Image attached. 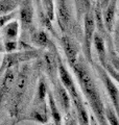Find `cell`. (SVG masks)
I'll return each instance as SVG.
<instances>
[{"label": "cell", "instance_id": "cell-7", "mask_svg": "<svg viewBox=\"0 0 119 125\" xmlns=\"http://www.w3.org/2000/svg\"><path fill=\"white\" fill-rule=\"evenodd\" d=\"M57 3V21L62 31H66L69 27L71 19H72V10L69 1L64 0H59L55 1Z\"/></svg>", "mask_w": 119, "mask_h": 125}, {"label": "cell", "instance_id": "cell-5", "mask_svg": "<svg viewBox=\"0 0 119 125\" xmlns=\"http://www.w3.org/2000/svg\"><path fill=\"white\" fill-rule=\"evenodd\" d=\"M58 74L60 77V81H61V84L65 88V90L68 92L69 96L71 100H74L78 98L79 94L77 92V89L74 84V81L72 79V76L69 73V71L66 69V67L63 64V62L61 58H59V65H58Z\"/></svg>", "mask_w": 119, "mask_h": 125}, {"label": "cell", "instance_id": "cell-17", "mask_svg": "<svg viewBox=\"0 0 119 125\" xmlns=\"http://www.w3.org/2000/svg\"><path fill=\"white\" fill-rule=\"evenodd\" d=\"M93 14H94L95 26H96V28L99 30L98 33L100 34L101 37L106 36L108 32H107V30L105 28L104 18H102V9H101V6H100V3H99V1L96 2V5H95V9L93 10Z\"/></svg>", "mask_w": 119, "mask_h": 125}, {"label": "cell", "instance_id": "cell-1", "mask_svg": "<svg viewBox=\"0 0 119 125\" xmlns=\"http://www.w3.org/2000/svg\"><path fill=\"white\" fill-rule=\"evenodd\" d=\"M86 62H87L84 58L79 57L72 69L77 77L81 89L87 101H88L91 109H92L93 116L95 120L97 121L98 125H109L108 120L106 118L105 105L102 103L100 94H99L96 84H95L93 78L91 76L88 68H87Z\"/></svg>", "mask_w": 119, "mask_h": 125}, {"label": "cell", "instance_id": "cell-19", "mask_svg": "<svg viewBox=\"0 0 119 125\" xmlns=\"http://www.w3.org/2000/svg\"><path fill=\"white\" fill-rule=\"evenodd\" d=\"M48 87H47V83L45 79L43 77L40 78L39 83H38V90H37V100L39 104H45V100L46 97L48 95Z\"/></svg>", "mask_w": 119, "mask_h": 125}, {"label": "cell", "instance_id": "cell-21", "mask_svg": "<svg viewBox=\"0 0 119 125\" xmlns=\"http://www.w3.org/2000/svg\"><path fill=\"white\" fill-rule=\"evenodd\" d=\"M41 7L44 14L46 15V17L49 19L50 22H53L54 20V2L51 0H44L41 1Z\"/></svg>", "mask_w": 119, "mask_h": 125}, {"label": "cell", "instance_id": "cell-14", "mask_svg": "<svg viewBox=\"0 0 119 125\" xmlns=\"http://www.w3.org/2000/svg\"><path fill=\"white\" fill-rule=\"evenodd\" d=\"M20 121H34V122L47 124L48 122V117L46 115V106L42 107V109H34L30 113H27L26 115L20 117Z\"/></svg>", "mask_w": 119, "mask_h": 125}, {"label": "cell", "instance_id": "cell-30", "mask_svg": "<svg viewBox=\"0 0 119 125\" xmlns=\"http://www.w3.org/2000/svg\"><path fill=\"white\" fill-rule=\"evenodd\" d=\"M90 125H98L97 121L95 120V118H94V116H93V115H92V116H90Z\"/></svg>", "mask_w": 119, "mask_h": 125}, {"label": "cell", "instance_id": "cell-20", "mask_svg": "<svg viewBox=\"0 0 119 125\" xmlns=\"http://www.w3.org/2000/svg\"><path fill=\"white\" fill-rule=\"evenodd\" d=\"M20 1H13V0H0V16H4L15 11L19 6Z\"/></svg>", "mask_w": 119, "mask_h": 125}, {"label": "cell", "instance_id": "cell-4", "mask_svg": "<svg viewBox=\"0 0 119 125\" xmlns=\"http://www.w3.org/2000/svg\"><path fill=\"white\" fill-rule=\"evenodd\" d=\"M39 55V51L38 50H24V51H21V52H14V53H9L6 54L3 58V62H2V65L0 67V72L4 69H9L16 66L19 62H25V61H29V60H33V58L37 57Z\"/></svg>", "mask_w": 119, "mask_h": 125}, {"label": "cell", "instance_id": "cell-11", "mask_svg": "<svg viewBox=\"0 0 119 125\" xmlns=\"http://www.w3.org/2000/svg\"><path fill=\"white\" fill-rule=\"evenodd\" d=\"M92 44L94 45L95 50H96V52H97L98 60H99V62H100V66L104 68L105 66L108 64V54H107L104 37H101L98 32H95L94 37H93V43H92Z\"/></svg>", "mask_w": 119, "mask_h": 125}, {"label": "cell", "instance_id": "cell-27", "mask_svg": "<svg viewBox=\"0 0 119 125\" xmlns=\"http://www.w3.org/2000/svg\"><path fill=\"white\" fill-rule=\"evenodd\" d=\"M104 69L107 71V73L109 74V76L111 78H113V79H115L117 83H119V72H117L116 70H114L112 68V66L109 65V64H107L105 67H104Z\"/></svg>", "mask_w": 119, "mask_h": 125}, {"label": "cell", "instance_id": "cell-23", "mask_svg": "<svg viewBox=\"0 0 119 125\" xmlns=\"http://www.w3.org/2000/svg\"><path fill=\"white\" fill-rule=\"evenodd\" d=\"M39 19H40V21H41L42 25L44 26L46 29H48V30L51 31L52 33H54L53 26H52V22H50L49 19L46 17V15L44 14V11H43V10H42L41 6H40V9H39Z\"/></svg>", "mask_w": 119, "mask_h": 125}, {"label": "cell", "instance_id": "cell-9", "mask_svg": "<svg viewBox=\"0 0 119 125\" xmlns=\"http://www.w3.org/2000/svg\"><path fill=\"white\" fill-rule=\"evenodd\" d=\"M31 41L37 46L42 47V48H46L49 52H52L58 54V50L55 44L51 41V39L47 34L46 31L44 30H35L31 33Z\"/></svg>", "mask_w": 119, "mask_h": 125}, {"label": "cell", "instance_id": "cell-32", "mask_svg": "<svg viewBox=\"0 0 119 125\" xmlns=\"http://www.w3.org/2000/svg\"><path fill=\"white\" fill-rule=\"evenodd\" d=\"M1 100H2V92H0V103H1Z\"/></svg>", "mask_w": 119, "mask_h": 125}, {"label": "cell", "instance_id": "cell-28", "mask_svg": "<svg viewBox=\"0 0 119 125\" xmlns=\"http://www.w3.org/2000/svg\"><path fill=\"white\" fill-rule=\"evenodd\" d=\"M65 125H78L77 119L73 115H71L70 113H68L65 117Z\"/></svg>", "mask_w": 119, "mask_h": 125}, {"label": "cell", "instance_id": "cell-18", "mask_svg": "<svg viewBox=\"0 0 119 125\" xmlns=\"http://www.w3.org/2000/svg\"><path fill=\"white\" fill-rule=\"evenodd\" d=\"M45 62H46V69H47V72L48 74L53 77L55 71L58 72V65H59V58L60 56L58 54L52 53V52H47L45 53Z\"/></svg>", "mask_w": 119, "mask_h": 125}, {"label": "cell", "instance_id": "cell-22", "mask_svg": "<svg viewBox=\"0 0 119 125\" xmlns=\"http://www.w3.org/2000/svg\"><path fill=\"white\" fill-rule=\"evenodd\" d=\"M105 113H106V118L108 120L109 125H119V118L116 115L114 108L111 106H106L105 107Z\"/></svg>", "mask_w": 119, "mask_h": 125}, {"label": "cell", "instance_id": "cell-12", "mask_svg": "<svg viewBox=\"0 0 119 125\" xmlns=\"http://www.w3.org/2000/svg\"><path fill=\"white\" fill-rule=\"evenodd\" d=\"M75 111H76V119L78 125H90V116L87 112V108L85 106L84 102H83L82 97L72 100Z\"/></svg>", "mask_w": 119, "mask_h": 125}, {"label": "cell", "instance_id": "cell-31", "mask_svg": "<svg viewBox=\"0 0 119 125\" xmlns=\"http://www.w3.org/2000/svg\"><path fill=\"white\" fill-rule=\"evenodd\" d=\"M4 52V48H3V46L0 44V53H3Z\"/></svg>", "mask_w": 119, "mask_h": 125}, {"label": "cell", "instance_id": "cell-10", "mask_svg": "<svg viewBox=\"0 0 119 125\" xmlns=\"http://www.w3.org/2000/svg\"><path fill=\"white\" fill-rule=\"evenodd\" d=\"M116 1H109V4L102 10V18H104L105 28L108 33L113 31L114 22H115V14H116Z\"/></svg>", "mask_w": 119, "mask_h": 125}, {"label": "cell", "instance_id": "cell-8", "mask_svg": "<svg viewBox=\"0 0 119 125\" xmlns=\"http://www.w3.org/2000/svg\"><path fill=\"white\" fill-rule=\"evenodd\" d=\"M61 43L63 49H64L65 55L67 57V61H68L71 67H73L78 60V47L76 43L68 36H63L61 39Z\"/></svg>", "mask_w": 119, "mask_h": 125}, {"label": "cell", "instance_id": "cell-24", "mask_svg": "<svg viewBox=\"0 0 119 125\" xmlns=\"http://www.w3.org/2000/svg\"><path fill=\"white\" fill-rule=\"evenodd\" d=\"M18 46L19 44L17 41H4V44H3L4 52H6V54L14 53L18 49Z\"/></svg>", "mask_w": 119, "mask_h": 125}, {"label": "cell", "instance_id": "cell-16", "mask_svg": "<svg viewBox=\"0 0 119 125\" xmlns=\"http://www.w3.org/2000/svg\"><path fill=\"white\" fill-rule=\"evenodd\" d=\"M47 98H48L49 111H50L51 117H52V119H53V125H62V115H61V113H60V109L58 107L57 101H55L52 93L48 92Z\"/></svg>", "mask_w": 119, "mask_h": 125}, {"label": "cell", "instance_id": "cell-26", "mask_svg": "<svg viewBox=\"0 0 119 125\" xmlns=\"http://www.w3.org/2000/svg\"><path fill=\"white\" fill-rule=\"evenodd\" d=\"M15 16H16V11H13V13L4 15V16H0V29H1L2 27H4L9 22L13 20V18Z\"/></svg>", "mask_w": 119, "mask_h": 125}, {"label": "cell", "instance_id": "cell-3", "mask_svg": "<svg viewBox=\"0 0 119 125\" xmlns=\"http://www.w3.org/2000/svg\"><path fill=\"white\" fill-rule=\"evenodd\" d=\"M96 70H97V73L99 77H100L101 81L105 84V88L107 89V92H108L110 96V99L113 103L114 111L116 113V115L119 117V91H118V89L113 83L112 78L109 76V74L107 73V71L100 65H96Z\"/></svg>", "mask_w": 119, "mask_h": 125}, {"label": "cell", "instance_id": "cell-6", "mask_svg": "<svg viewBox=\"0 0 119 125\" xmlns=\"http://www.w3.org/2000/svg\"><path fill=\"white\" fill-rule=\"evenodd\" d=\"M20 6V24H21V29L23 31L30 30L31 33L34 32V5L33 1H20L19 3Z\"/></svg>", "mask_w": 119, "mask_h": 125}, {"label": "cell", "instance_id": "cell-25", "mask_svg": "<svg viewBox=\"0 0 119 125\" xmlns=\"http://www.w3.org/2000/svg\"><path fill=\"white\" fill-rule=\"evenodd\" d=\"M108 64L112 66V68H113L114 70H116L117 72H119V56H118L115 52H113L112 50L110 51Z\"/></svg>", "mask_w": 119, "mask_h": 125}, {"label": "cell", "instance_id": "cell-2", "mask_svg": "<svg viewBox=\"0 0 119 125\" xmlns=\"http://www.w3.org/2000/svg\"><path fill=\"white\" fill-rule=\"evenodd\" d=\"M84 38H83V52L85 55V61L89 64H93L92 53H91V47L93 43V37L95 33V21L93 10L88 11L84 16Z\"/></svg>", "mask_w": 119, "mask_h": 125}, {"label": "cell", "instance_id": "cell-33", "mask_svg": "<svg viewBox=\"0 0 119 125\" xmlns=\"http://www.w3.org/2000/svg\"><path fill=\"white\" fill-rule=\"evenodd\" d=\"M46 125H53V124H48V123H47V124H46Z\"/></svg>", "mask_w": 119, "mask_h": 125}, {"label": "cell", "instance_id": "cell-13", "mask_svg": "<svg viewBox=\"0 0 119 125\" xmlns=\"http://www.w3.org/2000/svg\"><path fill=\"white\" fill-rule=\"evenodd\" d=\"M55 98H57V101L60 103V105L62 106L63 111L66 114H68L70 109V96L68 92L65 90V88L60 83H55Z\"/></svg>", "mask_w": 119, "mask_h": 125}, {"label": "cell", "instance_id": "cell-15", "mask_svg": "<svg viewBox=\"0 0 119 125\" xmlns=\"http://www.w3.org/2000/svg\"><path fill=\"white\" fill-rule=\"evenodd\" d=\"M20 23L18 20H12L3 27V38L4 41H17L19 36Z\"/></svg>", "mask_w": 119, "mask_h": 125}, {"label": "cell", "instance_id": "cell-29", "mask_svg": "<svg viewBox=\"0 0 119 125\" xmlns=\"http://www.w3.org/2000/svg\"><path fill=\"white\" fill-rule=\"evenodd\" d=\"M115 44L119 50V25H117L116 29H115Z\"/></svg>", "mask_w": 119, "mask_h": 125}]
</instances>
